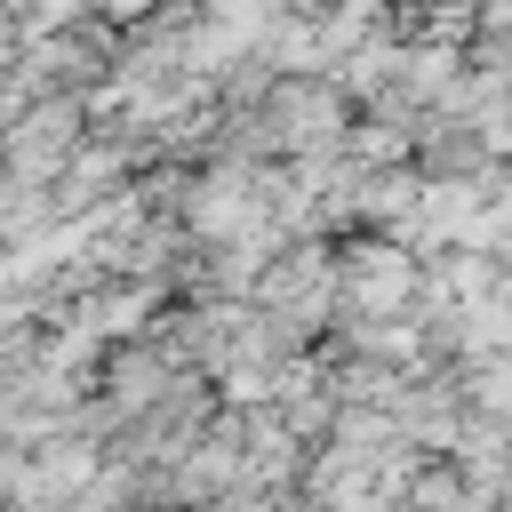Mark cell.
<instances>
[{"label":"cell","mask_w":512,"mask_h":512,"mask_svg":"<svg viewBox=\"0 0 512 512\" xmlns=\"http://www.w3.org/2000/svg\"><path fill=\"white\" fill-rule=\"evenodd\" d=\"M160 0H96V16H112V24H144Z\"/></svg>","instance_id":"obj_3"},{"label":"cell","mask_w":512,"mask_h":512,"mask_svg":"<svg viewBox=\"0 0 512 512\" xmlns=\"http://www.w3.org/2000/svg\"><path fill=\"white\" fill-rule=\"evenodd\" d=\"M168 376H176V352H168V344L112 352V360H104V408H112V416H136V408H152V400L168 392Z\"/></svg>","instance_id":"obj_2"},{"label":"cell","mask_w":512,"mask_h":512,"mask_svg":"<svg viewBox=\"0 0 512 512\" xmlns=\"http://www.w3.org/2000/svg\"><path fill=\"white\" fill-rule=\"evenodd\" d=\"M408 296H416V256L400 240H360L352 256H336L344 312H408Z\"/></svg>","instance_id":"obj_1"}]
</instances>
